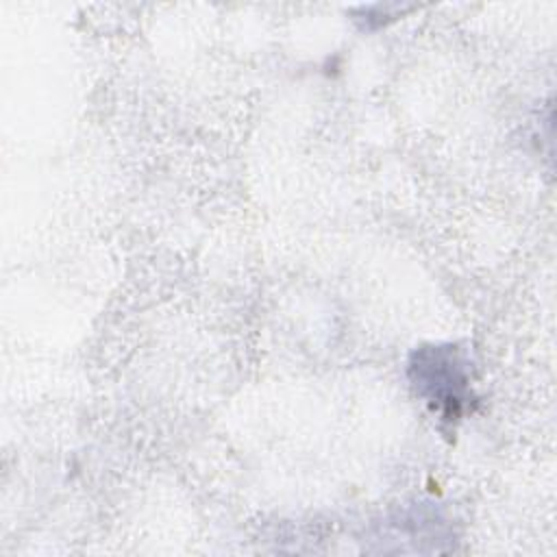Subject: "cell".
<instances>
[{
    "instance_id": "1",
    "label": "cell",
    "mask_w": 557,
    "mask_h": 557,
    "mask_svg": "<svg viewBox=\"0 0 557 557\" xmlns=\"http://www.w3.org/2000/svg\"><path fill=\"white\" fill-rule=\"evenodd\" d=\"M407 376L416 396L442 424H457L472 411L470 361L457 344H426L411 352Z\"/></svg>"
}]
</instances>
